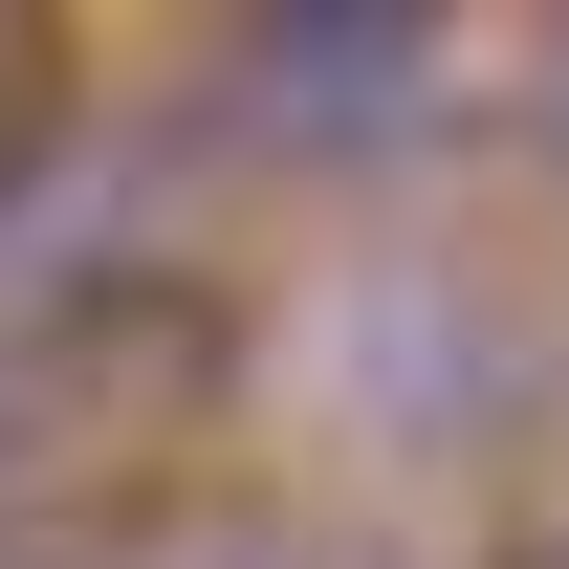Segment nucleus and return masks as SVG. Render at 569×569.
Wrapping results in <instances>:
<instances>
[{"label": "nucleus", "mask_w": 569, "mask_h": 569, "mask_svg": "<svg viewBox=\"0 0 569 569\" xmlns=\"http://www.w3.org/2000/svg\"><path fill=\"white\" fill-rule=\"evenodd\" d=\"M438 88V22L417 0H307V22H263V110L284 132H395Z\"/></svg>", "instance_id": "nucleus-1"}, {"label": "nucleus", "mask_w": 569, "mask_h": 569, "mask_svg": "<svg viewBox=\"0 0 569 569\" xmlns=\"http://www.w3.org/2000/svg\"><path fill=\"white\" fill-rule=\"evenodd\" d=\"M44 110H67V67H44V22H0V198H22V153H44Z\"/></svg>", "instance_id": "nucleus-2"}, {"label": "nucleus", "mask_w": 569, "mask_h": 569, "mask_svg": "<svg viewBox=\"0 0 569 569\" xmlns=\"http://www.w3.org/2000/svg\"><path fill=\"white\" fill-rule=\"evenodd\" d=\"M176 569H395V548H351V526H219V548H176Z\"/></svg>", "instance_id": "nucleus-3"}, {"label": "nucleus", "mask_w": 569, "mask_h": 569, "mask_svg": "<svg viewBox=\"0 0 569 569\" xmlns=\"http://www.w3.org/2000/svg\"><path fill=\"white\" fill-rule=\"evenodd\" d=\"M548 153H569V44H548Z\"/></svg>", "instance_id": "nucleus-4"}, {"label": "nucleus", "mask_w": 569, "mask_h": 569, "mask_svg": "<svg viewBox=\"0 0 569 569\" xmlns=\"http://www.w3.org/2000/svg\"><path fill=\"white\" fill-rule=\"evenodd\" d=\"M0 569H22V548H0Z\"/></svg>", "instance_id": "nucleus-5"}, {"label": "nucleus", "mask_w": 569, "mask_h": 569, "mask_svg": "<svg viewBox=\"0 0 569 569\" xmlns=\"http://www.w3.org/2000/svg\"><path fill=\"white\" fill-rule=\"evenodd\" d=\"M548 569H569V548H548Z\"/></svg>", "instance_id": "nucleus-6"}]
</instances>
